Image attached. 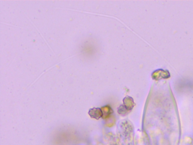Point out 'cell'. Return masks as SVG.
<instances>
[{"label": "cell", "mask_w": 193, "mask_h": 145, "mask_svg": "<svg viewBox=\"0 0 193 145\" xmlns=\"http://www.w3.org/2000/svg\"><path fill=\"white\" fill-rule=\"evenodd\" d=\"M88 115H90V116L92 118L98 120L99 118L102 117L103 113L102 108H93L90 109L88 111Z\"/></svg>", "instance_id": "obj_1"}, {"label": "cell", "mask_w": 193, "mask_h": 145, "mask_svg": "<svg viewBox=\"0 0 193 145\" xmlns=\"http://www.w3.org/2000/svg\"><path fill=\"white\" fill-rule=\"evenodd\" d=\"M102 113H103V118H106L107 117L109 116L110 114L112 113V112H113L112 109L110 108L109 106H105V107H102Z\"/></svg>", "instance_id": "obj_2"}]
</instances>
